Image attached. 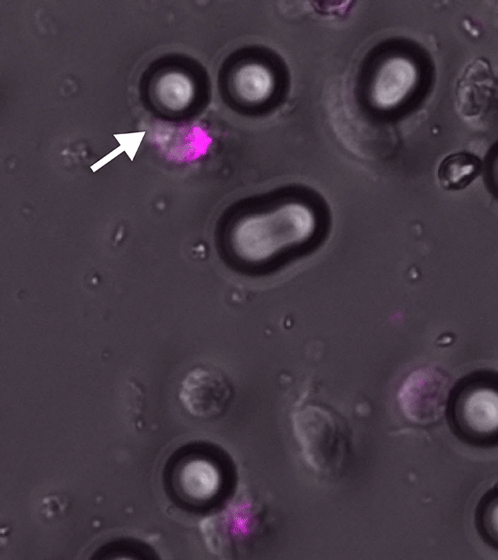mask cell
Returning a JSON list of instances; mask_svg holds the SVG:
<instances>
[{
  "instance_id": "1",
  "label": "cell",
  "mask_w": 498,
  "mask_h": 560,
  "mask_svg": "<svg viewBox=\"0 0 498 560\" xmlns=\"http://www.w3.org/2000/svg\"><path fill=\"white\" fill-rule=\"evenodd\" d=\"M317 225L311 206L296 200L285 201L239 218L229 240L242 263L263 265L311 240Z\"/></svg>"
},
{
  "instance_id": "2",
  "label": "cell",
  "mask_w": 498,
  "mask_h": 560,
  "mask_svg": "<svg viewBox=\"0 0 498 560\" xmlns=\"http://www.w3.org/2000/svg\"><path fill=\"white\" fill-rule=\"evenodd\" d=\"M291 419L307 465L323 475L339 472L349 449L345 420L333 410L313 404L294 411Z\"/></svg>"
},
{
  "instance_id": "3",
  "label": "cell",
  "mask_w": 498,
  "mask_h": 560,
  "mask_svg": "<svg viewBox=\"0 0 498 560\" xmlns=\"http://www.w3.org/2000/svg\"><path fill=\"white\" fill-rule=\"evenodd\" d=\"M447 395V384L441 376L430 370H417L401 386L398 401L408 420L426 425L442 416Z\"/></svg>"
},
{
  "instance_id": "4",
  "label": "cell",
  "mask_w": 498,
  "mask_h": 560,
  "mask_svg": "<svg viewBox=\"0 0 498 560\" xmlns=\"http://www.w3.org/2000/svg\"><path fill=\"white\" fill-rule=\"evenodd\" d=\"M246 501H236L219 514L205 519L203 535L209 549L216 554L239 552L257 529V508Z\"/></svg>"
},
{
  "instance_id": "5",
  "label": "cell",
  "mask_w": 498,
  "mask_h": 560,
  "mask_svg": "<svg viewBox=\"0 0 498 560\" xmlns=\"http://www.w3.org/2000/svg\"><path fill=\"white\" fill-rule=\"evenodd\" d=\"M232 396L225 376L212 369L197 368L184 379L179 397L187 411L198 418L222 414Z\"/></svg>"
},
{
  "instance_id": "6",
  "label": "cell",
  "mask_w": 498,
  "mask_h": 560,
  "mask_svg": "<svg viewBox=\"0 0 498 560\" xmlns=\"http://www.w3.org/2000/svg\"><path fill=\"white\" fill-rule=\"evenodd\" d=\"M417 77V68L409 58L401 55L386 58L372 76L369 86L371 103L380 110L397 107L411 94Z\"/></svg>"
},
{
  "instance_id": "7",
  "label": "cell",
  "mask_w": 498,
  "mask_h": 560,
  "mask_svg": "<svg viewBox=\"0 0 498 560\" xmlns=\"http://www.w3.org/2000/svg\"><path fill=\"white\" fill-rule=\"evenodd\" d=\"M454 416L460 429L474 437L498 433V391L477 387L457 399Z\"/></svg>"
},
{
  "instance_id": "8",
  "label": "cell",
  "mask_w": 498,
  "mask_h": 560,
  "mask_svg": "<svg viewBox=\"0 0 498 560\" xmlns=\"http://www.w3.org/2000/svg\"><path fill=\"white\" fill-rule=\"evenodd\" d=\"M173 485L180 496L192 503L210 500L222 485L218 466L204 457H190L178 464L173 474Z\"/></svg>"
},
{
  "instance_id": "9",
  "label": "cell",
  "mask_w": 498,
  "mask_h": 560,
  "mask_svg": "<svg viewBox=\"0 0 498 560\" xmlns=\"http://www.w3.org/2000/svg\"><path fill=\"white\" fill-rule=\"evenodd\" d=\"M493 75L487 62L478 59L468 66L457 85V104L464 115H475L483 110L491 95Z\"/></svg>"
},
{
  "instance_id": "10",
  "label": "cell",
  "mask_w": 498,
  "mask_h": 560,
  "mask_svg": "<svg viewBox=\"0 0 498 560\" xmlns=\"http://www.w3.org/2000/svg\"><path fill=\"white\" fill-rule=\"evenodd\" d=\"M235 95L246 104H260L268 100L275 89V77L263 63L250 61L240 65L232 77Z\"/></svg>"
},
{
  "instance_id": "11",
  "label": "cell",
  "mask_w": 498,
  "mask_h": 560,
  "mask_svg": "<svg viewBox=\"0 0 498 560\" xmlns=\"http://www.w3.org/2000/svg\"><path fill=\"white\" fill-rule=\"evenodd\" d=\"M480 159L468 152L446 156L439 164L437 177L445 190H460L468 186L481 172Z\"/></svg>"
},
{
  "instance_id": "12",
  "label": "cell",
  "mask_w": 498,
  "mask_h": 560,
  "mask_svg": "<svg viewBox=\"0 0 498 560\" xmlns=\"http://www.w3.org/2000/svg\"><path fill=\"white\" fill-rule=\"evenodd\" d=\"M155 93L159 101L167 108L181 110L192 102L195 86L187 74L170 71L157 80Z\"/></svg>"
},
{
  "instance_id": "13",
  "label": "cell",
  "mask_w": 498,
  "mask_h": 560,
  "mask_svg": "<svg viewBox=\"0 0 498 560\" xmlns=\"http://www.w3.org/2000/svg\"><path fill=\"white\" fill-rule=\"evenodd\" d=\"M481 521L485 532L498 542V496L492 498L484 507Z\"/></svg>"
}]
</instances>
